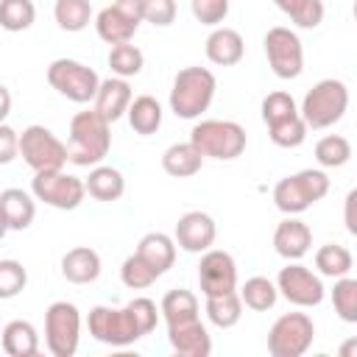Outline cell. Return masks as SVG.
I'll return each mask as SVG.
<instances>
[{
  "label": "cell",
  "mask_w": 357,
  "mask_h": 357,
  "mask_svg": "<svg viewBox=\"0 0 357 357\" xmlns=\"http://www.w3.org/2000/svg\"><path fill=\"white\" fill-rule=\"evenodd\" d=\"M109 120L92 106L86 112L73 114L70 120V139H67V151H70V162L78 167H95L106 159L109 148H112V131H109Z\"/></svg>",
  "instance_id": "obj_1"
},
{
  "label": "cell",
  "mask_w": 357,
  "mask_h": 357,
  "mask_svg": "<svg viewBox=\"0 0 357 357\" xmlns=\"http://www.w3.org/2000/svg\"><path fill=\"white\" fill-rule=\"evenodd\" d=\"M218 81L212 75V70L206 67H184L176 73L173 78V89H170V112L181 120H195L201 117L212 98H215Z\"/></svg>",
  "instance_id": "obj_2"
},
{
  "label": "cell",
  "mask_w": 357,
  "mask_h": 357,
  "mask_svg": "<svg viewBox=\"0 0 357 357\" xmlns=\"http://www.w3.org/2000/svg\"><path fill=\"white\" fill-rule=\"evenodd\" d=\"M329 192V176L324 170H298L293 176H284L273 187V204L284 215H301L312 204H318Z\"/></svg>",
  "instance_id": "obj_3"
},
{
  "label": "cell",
  "mask_w": 357,
  "mask_h": 357,
  "mask_svg": "<svg viewBox=\"0 0 357 357\" xmlns=\"http://www.w3.org/2000/svg\"><path fill=\"white\" fill-rule=\"evenodd\" d=\"M349 109V89L337 78L318 81L301 100V117L310 128H329L335 126Z\"/></svg>",
  "instance_id": "obj_4"
},
{
  "label": "cell",
  "mask_w": 357,
  "mask_h": 357,
  "mask_svg": "<svg viewBox=\"0 0 357 357\" xmlns=\"http://www.w3.org/2000/svg\"><path fill=\"white\" fill-rule=\"evenodd\" d=\"M190 142L212 159H237L245 151V128L234 120H201L190 131Z\"/></svg>",
  "instance_id": "obj_5"
},
{
  "label": "cell",
  "mask_w": 357,
  "mask_h": 357,
  "mask_svg": "<svg viewBox=\"0 0 357 357\" xmlns=\"http://www.w3.org/2000/svg\"><path fill=\"white\" fill-rule=\"evenodd\" d=\"M20 156L33 173L45 170H61L70 162L67 145L45 126H28L20 134Z\"/></svg>",
  "instance_id": "obj_6"
},
{
  "label": "cell",
  "mask_w": 357,
  "mask_h": 357,
  "mask_svg": "<svg viewBox=\"0 0 357 357\" xmlns=\"http://www.w3.org/2000/svg\"><path fill=\"white\" fill-rule=\"evenodd\" d=\"M47 84L64 95L73 103H89L95 100L98 89H100V78L92 67L75 61V59H56L47 67Z\"/></svg>",
  "instance_id": "obj_7"
},
{
  "label": "cell",
  "mask_w": 357,
  "mask_h": 357,
  "mask_svg": "<svg viewBox=\"0 0 357 357\" xmlns=\"http://www.w3.org/2000/svg\"><path fill=\"white\" fill-rule=\"evenodd\" d=\"M81 340V312L70 301H53L45 310V343L53 357H73Z\"/></svg>",
  "instance_id": "obj_8"
},
{
  "label": "cell",
  "mask_w": 357,
  "mask_h": 357,
  "mask_svg": "<svg viewBox=\"0 0 357 357\" xmlns=\"http://www.w3.org/2000/svg\"><path fill=\"white\" fill-rule=\"evenodd\" d=\"M31 192L36 195V201L70 212L78 209L84 195H86V181L78 176H70L64 170H45V173H33L31 178Z\"/></svg>",
  "instance_id": "obj_9"
},
{
  "label": "cell",
  "mask_w": 357,
  "mask_h": 357,
  "mask_svg": "<svg viewBox=\"0 0 357 357\" xmlns=\"http://www.w3.org/2000/svg\"><path fill=\"white\" fill-rule=\"evenodd\" d=\"M315 337V324L307 312H284L268 332V351L273 357H301Z\"/></svg>",
  "instance_id": "obj_10"
},
{
  "label": "cell",
  "mask_w": 357,
  "mask_h": 357,
  "mask_svg": "<svg viewBox=\"0 0 357 357\" xmlns=\"http://www.w3.org/2000/svg\"><path fill=\"white\" fill-rule=\"evenodd\" d=\"M265 45V59L273 70L276 78H298L301 70H304V47H301V39L296 31L284 28V25H276L265 33L262 39Z\"/></svg>",
  "instance_id": "obj_11"
},
{
  "label": "cell",
  "mask_w": 357,
  "mask_h": 357,
  "mask_svg": "<svg viewBox=\"0 0 357 357\" xmlns=\"http://www.w3.org/2000/svg\"><path fill=\"white\" fill-rule=\"evenodd\" d=\"M86 326H89V335L106 346H131L142 337L137 321L131 318L128 307L123 310H114V307H92L89 310V318H86Z\"/></svg>",
  "instance_id": "obj_12"
},
{
  "label": "cell",
  "mask_w": 357,
  "mask_h": 357,
  "mask_svg": "<svg viewBox=\"0 0 357 357\" xmlns=\"http://www.w3.org/2000/svg\"><path fill=\"white\" fill-rule=\"evenodd\" d=\"M276 287L296 307H318L326 293L321 276L301 262H287L276 276Z\"/></svg>",
  "instance_id": "obj_13"
},
{
  "label": "cell",
  "mask_w": 357,
  "mask_h": 357,
  "mask_svg": "<svg viewBox=\"0 0 357 357\" xmlns=\"http://www.w3.org/2000/svg\"><path fill=\"white\" fill-rule=\"evenodd\" d=\"M139 22H142L139 0H117L114 6H106L95 17V31L106 45H120V42H131Z\"/></svg>",
  "instance_id": "obj_14"
},
{
  "label": "cell",
  "mask_w": 357,
  "mask_h": 357,
  "mask_svg": "<svg viewBox=\"0 0 357 357\" xmlns=\"http://www.w3.org/2000/svg\"><path fill=\"white\" fill-rule=\"evenodd\" d=\"M198 284L204 296H220L237 290V265L229 251L209 248L198 262Z\"/></svg>",
  "instance_id": "obj_15"
},
{
  "label": "cell",
  "mask_w": 357,
  "mask_h": 357,
  "mask_svg": "<svg viewBox=\"0 0 357 357\" xmlns=\"http://www.w3.org/2000/svg\"><path fill=\"white\" fill-rule=\"evenodd\" d=\"M178 248L190 251V254H204L212 248L215 237H218V226L212 220V215L201 212V209H192V212H184L176 223V231H173Z\"/></svg>",
  "instance_id": "obj_16"
},
{
  "label": "cell",
  "mask_w": 357,
  "mask_h": 357,
  "mask_svg": "<svg viewBox=\"0 0 357 357\" xmlns=\"http://www.w3.org/2000/svg\"><path fill=\"white\" fill-rule=\"evenodd\" d=\"M167 340H170L173 351L181 357H209L212 354V337H209L206 326L201 324V318L167 324Z\"/></svg>",
  "instance_id": "obj_17"
},
{
  "label": "cell",
  "mask_w": 357,
  "mask_h": 357,
  "mask_svg": "<svg viewBox=\"0 0 357 357\" xmlns=\"http://www.w3.org/2000/svg\"><path fill=\"white\" fill-rule=\"evenodd\" d=\"M312 245V231L304 220L287 215L284 220H279L276 231H273V248L279 257H284L287 262H298Z\"/></svg>",
  "instance_id": "obj_18"
},
{
  "label": "cell",
  "mask_w": 357,
  "mask_h": 357,
  "mask_svg": "<svg viewBox=\"0 0 357 357\" xmlns=\"http://www.w3.org/2000/svg\"><path fill=\"white\" fill-rule=\"evenodd\" d=\"M36 195H28L20 187H6L0 192V206H3V226L6 231H22L33 223L36 218Z\"/></svg>",
  "instance_id": "obj_19"
},
{
  "label": "cell",
  "mask_w": 357,
  "mask_h": 357,
  "mask_svg": "<svg viewBox=\"0 0 357 357\" xmlns=\"http://www.w3.org/2000/svg\"><path fill=\"white\" fill-rule=\"evenodd\" d=\"M131 100H134V95H131L128 81L120 78V75H114V78L100 81V89H98V95H95V109H98L109 123H114V120H120L123 114H128Z\"/></svg>",
  "instance_id": "obj_20"
},
{
  "label": "cell",
  "mask_w": 357,
  "mask_h": 357,
  "mask_svg": "<svg viewBox=\"0 0 357 357\" xmlns=\"http://www.w3.org/2000/svg\"><path fill=\"white\" fill-rule=\"evenodd\" d=\"M245 53V42L234 28H215L206 36V59L218 67H234Z\"/></svg>",
  "instance_id": "obj_21"
},
{
  "label": "cell",
  "mask_w": 357,
  "mask_h": 357,
  "mask_svg": "<svg viewBox=\"0 0 357 357\" xmlns=\"http://www.w3.org/2000/svg\"><path fill=\"white\" fill-rule=\"evenodd\" d=\"M61 276L73 284H89L100 276V257L89 245H75L61 257Z\"/></svg>",
  "instance_id": "obj_22"
},
{
  "label": "cell",
  "mask_w": 357,
  "mask_h": 357,
  "mask_svg": "<svg viewBox=\"0 0 357 357\" xmlns=\"http://www.w3.org/2000/svg\"><path fill=\"white\" fill-rule=\"evenodd\" d=\"M176 237L165 234V231H148L139 243H137V254L162 276L173 268L176 262Z\"/></svg>",
  "instance_id": "obj_23"
},
{
  "label": "cell",
  "mask_w": 357,
  "mask_h": 357,
  "mask_svg": "<svg viewBox=\"0 0 357 357\" xmlns=\"http://www.w3.org/2000/svg\"><path fill=\"white\" fill-rule=\"evenodd\" d=\"M204 159L206 156L192 142H173L162 153V167L173 178H190V176H195L204 167Z\"/></svg>",
  "instance_id": "obj_24"
},
{
  "label": "cell",
  "mask_w": 357,
  "mask_h": 357,
  "mask_svg": "<svg viewBox=\"0 0 357 357\" xmlns=\"http://www.w3.org/2000/svg\"><path fill=\"white\" fill-rule=\"evenodd\" d=\"M84 181H86V192L95 201H117L126 192L123 173L117 167H109V165H95Z\"/></svg>",
  "instance_id": "obj_25"
},
{
  "label": "cell",
  "mask_w": 357,
  "mask_h": 357,
  "mask_svg": "<svg viewBox=\"0 0 357 357\" xmlns=\"http://www.w3.org/2000/svg\"><path fill=\"white\" fill-rule=\"evenodd\" d=\"M3 351L8 357H33L39 351V335L31 321H8L3 326Z\"/></svg>",
  "instance_id": "obj_26"
},
{
  "label": "cell",
  "mask_w": 357,
  "mask_h": 357,
  "mask_svg": "<svg viewBox=\"0 0 357 357\" xmlns=\"http://www.w3.org/2000/svg\"><path fill=\"white\" fill-rule=\"evenodd\" d=\"M128 126L137 134H142V137L156 134L159 126H162V106H159V100L151 98V95L134 98L131 106H128Z\"/></svg>",
  "instance_id": "obj_27"
},
{
  "label": "cell",
  "mask_w": 357,
  "mask_h": 357,
  "mask_svg": "<svg viewBox=\"0 0 357 357\" xmlns=\"http://www.w3.org/2000/svg\"><path fill=\"white\" fill-rule=\"evenodd\" d=\"M206 318L218 329H231L243 318V298L237 290L220 293V296H206Z\"/></svg>",
  "instance_id": "obj_28"
},
{
  "label": "cell",
  "mask_w": 357,
  "mask_h": 357,
  "mask_svg": "<svg viewBox=\"0 0 357 357\" xmlns=\"http://www.w3.org/2000/svg\"><path fill=\"white\" fill-rule=\"evenodd\" d=\"M240 298H243V304H245L248 310H254V312H268V310L276 304V298H279V287H276V282H271L268 276H251V279H245V284L240 287Z\"/></svg>",
  "instance_id": "obj_29"
},
{
  "label": "cell",
  "mask_w": 357,
  "mask_h": 357,
  "mask_svg": "<svg viewBox=\"0 0 357 357\" xmlns=\"http://www.w3.org/2000/svg\"><path fill=\"white\" fill-rule=\"evenodd\" d=\"M162 315L167 324H178V321H190V318H198V298L192 290H167L162 304H159Z\"/></svg>",
  "instance_id": "obj_30"
},
{
  "label": "cell",
  "mask_w": 357,
  "mask_h": 357,
  "mask_svg": "<svg viewBox=\"0 0 357 357\" xmlns=\"http://www.w3.org/2000/svg\"><path fill=\"white\" fill-rule=\"evenodd\" d=\"M315 268L321 276H329V279H340V276H349L351 271V254L349 248L337 245V243H326L315 251Z\"/></svg>",
  "instance_id": "obj_31"
},
{
  "label": "cell",
  "mask_w": 357,
  "mask_h": 357,
  "mask_svg": "<svg viewBox=\"0 0 357 357\" xmlns=\"http://www.w3.org/2000/svg\"><path fill=\"white\" fill-rule=\"evenodd\" d=\"M53 17H56V22H59L61 31L78 33V31H84L89 25L92 6H89V0H56Z\"/></svg>",
  "instance_id": "obj_32"
},
{
  "label": "cell",
  "mask_w": 357,
  "mask_h": 357,
  "mask_svg": "<svg viewBox=\"0 0 357 357\" xmlns=\"http://www.w3.org/2000/svg\"><path fill=\"white\" fill-rule=\"evenodd\" d=\"M315 159L321 167H343L351 159V142L340 134H326L315 142Z\"/></svg>",
  "instance_id": "obj_33"
},
{
  "label": "cell",
  "mask_w": 357,
  "mask_h": 357,
  "mask_svg": "<svg viewBox=\"0 0 357 357\" xmlns=\"http://www.w3.org/2000/svg\"><path fill=\"white\" fill-rule=\"evenodd\" d=\"M36 20V6L33 0H3L0 3V25L11 33L28 31Z\"/></svg>",
  "instance_id": "obj_34"
},
{
  "label": "cell",
  "mask_w": 357,
  "mask_h": 357,
  "mask_svg": "<svg viewBox=\"0 0 357 357\" xmlns=\"http://www.w3.org/2000/svg\"><path fill=\"white\" fill-rule=\"evenodd\" d=\"M142 64H145V56H142V50L137 45H131V42L112 45V50H109V67H112L114 75L131 78V75H137L142 70Z\"/></svg>",
  "instance_id": "obj_35"
},
{
  "label": "cell",
  "mask_w": 357,
  "mask_h": 357,
  "mask_svg": "<svg viewBox=\"0 0 357 357\" xmlns=\"http://www.w3.org/2000/svg\"><path fill=\"white\" fill-rule=\"evenodd\" d=\"M332 307H335V312H337L340 321L357 324V279H351V276L335 279V287H332Z\"/></svg>",
  "instance_id": "obj_36"
},
{
  "label": "cell",
  "mask_w": 357,
  "mask_h": 357,
  "mask_svg": "<svg viewBox=\"0 0 357 357\" xmlns=\"http://www.w3.org/2000/svg\"><path fill=\"white\" fill-rule=\"evenodd\" d=\"M298 28H318L324 22V3L321 0H273Z\"/></svg>",
  "instance_id": "obj_37"
},
{
  "label": "cell",
  "mask_w": 357,
  "mask_h": 357,
  "mask_svg": "<svg viewBox=\"0 0 357 357\" xmlns=\"http://www.w3.org/2000/svg\"><path fill=\"white\" fill-rule=\"evenodd\" d=\"M307 128L310 126L304 123V117L301 114H293L287 120H279V123L268 126V137L279 148H298L307 139Z\"/></svg>",
  "instance_id": "obj_38"
},
{
  "label": "cell",
  "mask_w": 357,
  "mask_h": 357,
  "mask_svg": "<svg viewBox=\"0 0 357 357\" xmlns=\"http://www.w3.org/2000/svg\"><path fill=\"white\" fill-rule=\"evenodd\" d=\"M120 279H123V284L131 287V290H145V287H151V284L159 279V273L134 251L131 257L123 259V265H120Z\"/></svg>",
  "instance_id": "obj_39"
},
{
  "label": "cell",
  "mask_w": 357,
  "mask_h": 357,
  "mask_svg": "<svg viewBox=\"0 0 357 357\" xmlns=\"http://www.w3.org/2000/svg\"><path fill=\"white\" fill-rule=\"evenodd\" d=\"M293 114H301V109L296 106L290 92H271V95H265V100H262V120H265V126H273V123L287 120Z\"/></svg>",
  "instance_id": "obj_40"
},
{
  "label": "cell",
  "mask_w": 357,
  "mask_h": 357,
  "mask_svg": "<svg viewBox=\"0 0 357 357\" xmlns=\"http://www.w3.org/2000/svg\"><path fill=\"white\" fill-rule=\"evenodd\" d=\"M28 273L22 262L17 259H0V298H14L20 290H25Z\"/></svg>",
  "instance_id": "obj_41"
},
{
  "label": "cell",
  "mask_w": 357,
  "mask_h": 357,
  "mask_svg": "<svg viewBox=\"0 0 357 357\" xmlns=\"http://www.w3.org/2000/svg\"><path fill=\"white\" fill-rule=\"evenodd\" d=\"M139 14H142V22L167 28L176 20V0H139Z\"/></svg>",
  "instance_id": "obj_42"
},
{
  "label": "cell",
  "mask_w": 357,
  "mask_h": 357,
  "mask_svg": "<svg viewBox=\"0 0 357 357\" xmlns=\"http://www.w3.org/2000/svg\"><path fill=\"white\" fill-rule=\"evenodd\" d=\"M190 11L201 25H220L229 17V0H190Z\"/></svg>",
  "instance_id": "obj_43"
},
{
  "label": "cell",
  "mask_w": 357,
  "mask_h": 357,
  "mask_svg": "<svg viewBox=\"0 0 357 357\" xmlns=\"http://www.w3.org/2000/svg\"><path fill=\"white\" fill-rule=\"evenodd\" d=\"M126 307H128V312H131V318L137 321V326H139L142 335L153 332V326H156V321H159V312H162V310H156V301L139 296V298H131Z\"/></svg>",
  "instance_id": "obj_44"
},
{
  "label": "cell",
  "mask_w": 357,
  "mask_h": 357,
  "mask_svg": "<svg viewBox=\"0 0 357 357\" xmlns=\"http://www.w3.org/2000/svg\"><path fill=\"white\" fill-rule=\"evenodd\" d=\"M17 153H20V134L8 123H3L0 126V165H8Z\"/></svg>",
  "instance_id": "obj_45"
},
{
  "label": "cell",
  "mask_w": 357,
  "mask_h": 357,
  "mask_svg": "<svg viewBox=\"0 0 357 357\" xmlns=\"http://www.w3.org/2000/svg\"><path fill=\"white\" fill-rule=\"evenodd\" d=\"M343 223H346L349 234L357 237V187L349 190V195H346V201H343Z\"/></svg>",
  "instance_id": "obj_46"
},
{
  "label": "cell",
  "mask_w": 357,
  "mask_h": 357,
  "mask_svg": "<svg viewBox=\"0 0 357 357\" xmlns=\"http://www.w3.org/2000/svg\"><path fill=\"white\" fill-rule=\"evenodd\" d=\"M337 354H340V357H357V337L343 340L340 349H337Z\"/></svg>",
  "instance_id": "obj_47"
},
{
  "label": "cell",
  "mask_w": 357,
  "mask_h": 357,
  "mask_svg": "<svg viewBox=\"0 0 357 357\" xmlns=\"http://www.w3.org/2000/svg\"><path fill=\"white\" fill-rule=\"evenodd\" d=\"M0 95H3V112H0V117H6V114H8V109H11V95H8V89H6V86H0Z\"/></svg>",
  "instance_id": "obj_48"
},
{
  "label": "cell",
  "mask_w": 357,
  "mask_h": 357,
  "mask_svg": "<svg viewBox=\"0 0 357 357\" xmlns=\"http://www.w3.org/2000/svg\"><path fill=\"white\" fill-rule=\"evenodd\" d=\"M351 14H354V20H357V0H354V6H351Z\"/></svg>",
  "instance_id": "obj_49"
}]
</instances>
